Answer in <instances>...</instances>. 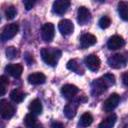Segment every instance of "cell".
<instances>
[{
    "label": "cell",
    "mask_w": 128,
    "mask_h": 128,
    "mask_svg": "<svg viewBox=\"0 0 128 128\" xmlns=\"http://www.w3.org/2000/svg\"><path fill=\"white\" fill-rule=\"evenodd\" d=\"M24 3V5H25V8H26V10H30L32 7H33V5H34V1H24L23 2Z\"/></svg>",
    "instance_id": "cell-30"
},
{
    "label": "cell",
    "mask_w": 128,
    "mask_h": 128,
    "mask_svg": "<svg viewBox=\"0 0 128 128\" xmlns=\"http://www.w3.org/2000/svg\"><path fill=\"white\" fill-rule=\"evenodd\" d=\"M10 98H11L12 101H14L16 103H19V102H22L24 100L25 94L19 89H14L10 93Z\"/></svg>",
    "instance_id": "cell-23"
},
{
    "label": "cell",
    "mask_w": 128,
    "mask_h": 128,
    "mask_svg": "<svg viewBox=\"0 0 128 128\" xmlns=\"http://www.w3.org/2000/svg\"><path fill=\"white\" fill-rule=\"evenodd\" d=\"M122 82L125 86H128V72H126L122 75Z\"/></svg>",
    "instance_id": "cell-31"
},
{
    "label": "cell",
    "mask_w": 128,
    "mask_h": 128,
    "mask_svg": "<svg viewBox=\"0 0 128 128\" xmlns=\"http://www.w3.org/2000/svg\"><path fill=\"white\" fill-rule=\"evenodd\" d=\"M46 81V76L41 72H35L28 76V82L32 85H40Z\"/></svg>",
    "instance_id": "cell-17"
},
{
    "label": "cell",
    "mask_w": 128,
    "mask_h": 128,
    "mask_svg": "<svg viewBox=\"0 0 128 128\" xmlns=\"http://www.w3.org/2000/svg\"><path fill=\"white\" fill-rule=\"evenodd\" d=\"M18 128H21V127H18Z\"/></svg>",
    "instance_id": "cell-35"
},
{
    "label": "cell",
    "mask_w": 128,
    "mask_h": 128,
    "mask_svg": "<svg viewBox=\"0 0 128 128\" xmlns=\"http://www.w3.org/2000/svg\"><path fill=\"white\" fill-rule=\"evenodd\" d=\"M124 128H128V125H127V126H125V127H124Z\"/></svg>",
    "instance_id": "cell-34"
},
{
    "label": "cell",
    "mask_w": 128,
    "mask_h": 128,
    "mask_svg": "<svg viewBox=\"0 0 128 128\" xmlns=\"http://www.w3.org/2000/svg\"><path fill=\"white\" fill-rule=\"evenodd\" d=\"M84 63L86 65V67L91 71H97L100 68V64H101L99 57L94 54H90V55L86 56L84 59Z\"/></svg>",
    "instance_id": "cell-8"
},
{
    "label": "cell",
    "mask_w": 128,
    "mask_h": 128,
    "mask_svg": "<svg viewBox=\"0 0 128 128\" xmlns=\"http://www.w3.org/2000/svg\"><path fill=\"white\" fill-rule=\"evenodd\" d=\"M79 89L75 86V85H72V84H66L64 86H62L61 88V94L64 98L68 99V100H71L74 98V96L78 93Z\"/></svg>",
    "instance_id": "cell-12"
},
{
    "label": "cell",
    "mask_w": 128,
    "mask_h": 128,
    "mask_svg": "<svg viewBox=\"0 0 128 128\" xmlns=\"http://www.w3.org/2000/svg\"><path fill=\"white\" fill-rule=\"evenodd\" d=\"M8 83H9V81H8V79L5 76H1L0 77V89H1L0 94H1V96H3L5 94L6 88L8 86Z\"/></svg>",
    "instance_id": "cell-28"
},
{
    "label": "cell",
    "mask_w": 128,
    "mask_h": 128,
    "mask_svg": "<svg viewBox=\"0 0 128 128\" xmlns=\"http://www.w3.org/2000/svg\"><path fill=\"white\" fill-rule=\"evenodd\" d=\"M117 120V116L115 114H111L107 116L98 126V128H113Z\"/></svg>",
    "instance_id": "cell-18"
},
{
    "label": "cell",
    "mask_w": 128,
    "mask_h": 128,
    "mask_svg": "<svg viewBox=\"0 0 128 128\" xmlns=\"http://www.w3.org/2000/svg\"><path fill=\"white\" fill-rule=\"evenodd\" d=\"M70 6V2L67 0H56L53 3L52 11L57 15H63Z\"/></svg>",
    "instance_id": "cell-9"
},
{
    "label": "cell",
    "mask_w": 128,
    "mask_h": 128,
    "mask_svg": "<svg viewBox=\"0 0 128 128\" xmlns=\"http://www.w3.org/2000/svg\"><path fill=\"white\" fill-rule=\"evenodd\" d=\"M55 35V27L52 23H45L41 28V37L45 42H51Z\"/></svg>",
    "instance_id": "cell-6"
},
{
    "label": "cell",
    "mask_w": 128,
    "mask_h": 128,
    "mask_svg": "<svg viewBox=\"0 0 128 128\" xmlns=\"http://www.w3.org/2000/svg\"><path fill=\"white\" fill-rule=\"evenodd\" d=\"M79 106V100H72L69 103H67L64 107V114L67 118H73L77 112Z\"/></svg>",
    "instance_id": "cell-13"
},
{
    "label": "cell",
    "mask_w": 128,
    "mask_h": 128,
    "mask_svg": "<svg viewBox=\"0 0 128 128\" xmlns=\"http://www.w3.org/2000/svg\"><path fill=\"white\" fill-rule=\"evenodd\" d=\"M92 122H93V116L91 115V113L85 112L81 115L80 120L78 122V125L82 128H85V127H88L89 125H91Z\"/></svg>",
    "instance_id": "cell-21"
},
{
    "label": "cell",
    "mask_w": 128,
    "mask_h": 128,
    "mask_svg": "<svg viewBox=\"0 0 128 128\" xmlns=\"http://www.w3.org/2000/svg\"><path fill=\"white\" fill-rule=\"evenodd\" d=\"M14 112L15 109L12 104L4 99L0 101V114L3 119H10L14 115Z\"/></svg>",
    "instance_id": "cell-5"
},
{
    "label": "cell",
    "mask_w": 128,
    "mask_h": 128,
    "mask_svg": "<svg viewBox=\"0 0 128 128\" xmlns=\"http://www.w3.org/2000/svg\"><path fill=\"white\" fill-rule=\"evenodd\" d=\"M67 68H68L69 70H71V71L77 73V74H81V75H82V74L84 73L83 68L81 67L80 63H79L78 60H76V59H71V60H69V61L67 62Z\"/></svg>",
    "instance_id": "cell-19"
},
{
    "label": "cell",
    "mask_w": 128,
    "mask_h": 128,
    "mask_svg": "<svg viewBox=\"0 0 128 128\" xmlns=\"http://www.w3.org/2000/svg\"><path fill=\"white\" fill-rule=\"evenodd\" d=\"M16 13H17L16 8H15L13 5L9 6V7L5 10V16H6V18H7V19H9V20L13 19V18L16 16Z\"/></svg>",
    "instance_id": "cell-27"
},
{
    "label": "cell",
    "mask_w": 128,
    "mask_h": 128,
    "mask_svg": "<svg viewBox=\"0 0 128 128\" xmlns=\"http://www.w3.org/2000/svg\"><path fill=\"white\" fill-rule=\"evenodd\" d=\"M51 128H64V126L60 122H53L51 125Z\"/></svg>",
    "instance_id": "cell-32"
},
{
    "label": "cell",
    "mask_w": 128,
    "mask_h": 128,
    "mask_svg": "<svg viewBox=\"0 0 128 128\" xmlns=\"http://www.w3.org/2000/svg\"><path fill=\"white\" fill-rule=\"evenodd\" d=\"M5 71L11 75L12 77H15V78H19L22 74V71H23V67L21 64H8L6 67H5Z\"/></svg>",
    "instance_id": "cell-16"
},
{
    "label": "cell",
    "mask_w": 128,
    "mask_h": 128,
    "mask_svg": "<svg viewBox=\"0 0 128 128\" xmlns=\"http://www.w3.org/2000/svg\"><path fill=\"white\" fill-rule=\"evenodd\" d=\"M42 103L39 99H34L30 102L29 104V110L32 114H36V115H39L42 113Z\"/></svg>",
    "instance_id": "cell-20"
},
{
    "label": "cell",
    "mask_w": 128,
    "mask_h": 128,
    "mask_svg": "<svg viewBox=\"0 0 128 128\" xmlns=\"http://www.w3.org/2000/svg\"><path fill=\"white\" fill-rule=\"evenodd\" d=\"M98 24H99L100 28H102V29H106V28H108V27L110 26V24H111V20H110V18H109L108 16H103V17H101V18L99 19Z\"/></svg>",
    "instance_id": "cell-26"
},
{
    "label": "cell",
    "mask_w": 128,
    "mask_h": 128,
    "mask_svg": "<svg viewBox=\"0 0 128 128\" xmlns=\"http://www.w3.org/2000/svg\"><path fill=\"white\" fill-rule=\"evenodd\" d=\"M19 31V26L17 23H10L8 25H6L2 32H1V40L2 42L8 41L11 38H13Z\"/></svg>",
    "instance_id": "cell-3"
},
{
    "label": "cell",
    "mask_w": 128,
    "mask_h": 128,
    "mask_svg": "<svg viewBox=\"0 0 128 128\" xmlns=\"http://www.w3.org/2000/svg\"><path fill=\"white\" fill-rule=\"evenodd\" d=\"M24 123L26 125V127L28 128H34L36 126V118L35 116L31 113V114H27L24 118Z\"/></svg>",
    "instance_id": "cell-24"
},
{
    "label": "cell",
    "mask_w": 128,
    "mask_h": 128,
    "mask_svg": "<svg viewBox=\"0 0 128 128\" xmlns=\"http://www.w3.org/2000/svg\"><path fill=\"white\" fill-rule=\"evenodd\" d=\"M118 13L122 20L128 21V3L126 2H119L118 3Z\"/></svg>",
    "instance_id": "cell-22"
},
{
    "label": "cell",
    "mask_w": 128,
    "mask_h": 128,
    "mask_svg": "<svg viewBox=\"0 0 128 128\" xmlns=\"http://www.w3.org/2000/svg\"><path fill=\"white\" fill-rule=\"evenodd\" d=\"M108 87H109V85L107 84V82L104 80L103 77L98 78V79L94 80L91 84V93L94 96L101 95L102 93H104L107 90Z\"/></svg>",
    "instance_id": "cell-4"
},
{
    "label": "cell",
    "mask_w": 128,
    "mask_h": 128,
    "mask_svg": "<svg viewBox=\"0 0 128 128\" xmlns=\"http://www.w3.org/2000/svg\"><path fill=\"white\" fill-rule=\"evenodd\" d=\"M41 57L46 64L50 66H55L61 57V51L55 48L44 47L41 50Z\"/></svg>",
    "instance_id": "cell-1"
},
{
    "label": "cell",
    "mask_w": 128,
    "mask_h": 128,
    "mask_svg": "<svg viewBox=\"0 0 128 128\" xmlns=\"http://www.w3.org/2000/svg\"><path fill=\"white\" fill-rule=\"evenodd\" d=\"M125 45V41L124 39L119 36V35H113L112 37L109 38L108 42H107V47L110 50H117L122 48Z\"/></svg>",
    "instance_id": "cell-11"
},
{
    "label": "cell",
    "mask_w": 128,
    "mask_h": 128,
    "mask_svg": "<svg viewBox=\"0 0 128 128\" xmlns=\"http://www.w3.org/2000/svg\"><path fill=\"white\" fill-rule=\"evenodd\" d=\"M119 101H120V96L117 93H113L104 101L103 109L106 112H111L117 107V105L119 104Z\"/></svg>",
    "instance_id": "cell-7"
},
{
    "label": "cell",
    "mask_w": 128,
    "mask_h": 128,
    "mask_svg": "<svg viewBox=\"0 0 128 128\" xmlns=\"http://www.w3.org/2000/svg\"><path fill=\"white\" fill-rule=\"evenodd\" d=\"M128 61V54L126 53H116L108 58V64L111 68L119 69L126 65Z\"/></svg>",
    "instance_id": "cell-2"
},
{
    "label": "cell",
    "mask_w": 128,
    "mask_h": 128,
    "mask_svg": "<svg viewBox=\"0 0 128 128\" xmlns=\"http://www.w3.org/2000/svg\"><path fill=\"white\" fill-rule=\"evenodd\" d=\"M103 78H104V80L107 82V84L109 85V86H111V85H113L114 83H115V77H114V75H112V74H105L104 76H102Z\"/></svg>",
    "instance_id": "cell-29"
},
{
    "label": "cell",
    "mask_w": 128,
    "mask_h": 128,
    "mask_svg": "<svg viewBox=\"0 0 128 128\" xmlns=\"http://www.w3.org/2000/svg\"><path fill=\"white\" fill-rule=\"evenodd\" d=\"M91 20V13L88 8L81 6L77 11V21L80 25H85Z\"/></svg>",
    "instance_id": "cell-10"
},
{
    "label": "cell",
    "mask_w": 128,
    "mask_h": 128,
    "mask_svg": "<svg viewBox=\"0 0 128 128\" xmlns=\"http://www.w3.org/2000/svg\"><path fill=\"white\" fill-rule=\"evenodd\" d=\"M34 128H43V126L42 125H36Z\"/></svg>",
    "instance_id": "cell-33"
},
{
    "label": "cell",
    "mask_w": 128,
    "mask_h": 128,
    "mask_svg": "<svg viewBox=\"0 0 128 128\" xmlns=\"http://www.w3.org/2000/svg\"><path fill=\"white\" fill-rule=\"evenodd\" d=\"M5 52H6L7 58H9V59H14V58L18 57V54H19V51L15 47H13V46L7 47V49H6Z\"/></svg>",
    "instance_id": "cell-25"
},
{
    "label": "cell",
    "mask_w": 128,
    "mask_h": 128,
    "mask_svg": "<svg viewBox=\"0 0 128 128\" xmlns=\"http://www.w3.org/2000/svg\"><path fill=\"white\" fill-rule=\"evenodd\" d=\"M58 29L63 35H70L74 30L73 23L68 19H63L58 23Z\"/></svg>",
    "instance_id": "cell-14"
},
{
    "label": "cell",
    "mask_w": 128,
    "mask_h": 128,
    "mask_svg": "<svg viewBox=\"0 0 128 128\" xmlns=\"http://www.w3.org/2000/svg\"><path fill=\"white\" fill-rule=\"evenodd\" d=\"M97 39L94 35L90 33H85L80 37V46L82 49H86L96 43Z\"/></svg>",
    "instance_id": "cell-15"
}]
</instances>
